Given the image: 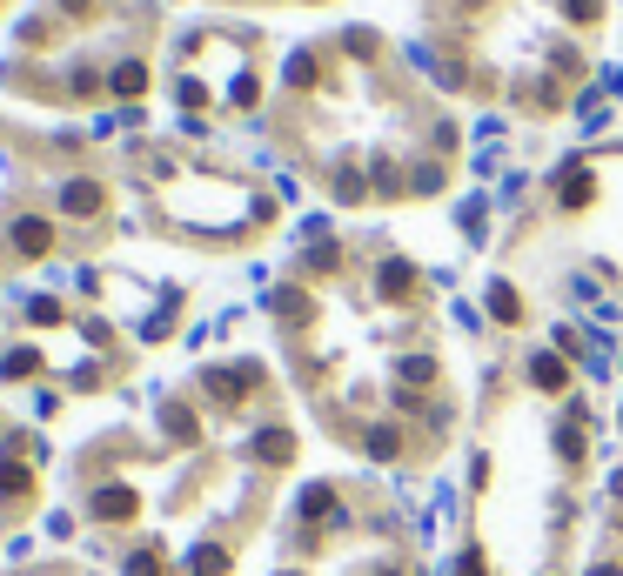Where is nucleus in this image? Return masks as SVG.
Returning <instances> with one entry per match:
<instances>
[{"mask_svg": "<svg viewBox=\"0 0 623 576\" xmlns=\"http://www.w3.org/2000/svg\"><path fill=\"white\" fill-rule=\"evenodd\" d=\"M47 242H54V228H47L41 215H21V222H14V248H21V255H47Z\"/></svg>", "mask_w": 623, "mask_h": 576, "instance_id": "nucleus-1", "label": "nucleus"}, {"mask_svg": "<svg viewBox=\"0 0 623 576\" xmlns=\"http://www.w3.org/2000/svg\"><path fill=\"white\" fill-rule=\"evenodd\" d=\"M61 208H67V215H94V208H101V188H94V181H67Z\"/></svg>", "mask_w": 623, "mask_h": 576, "instance_id": "nucleus-2", "label": "nucleus"}, {"mask_svg": "<svg viewBox=\"0 0 623 576\" xmlns=\"http://www.w3.org/2000/svg\"><path fill=\"white\" fill-rule=\"evenodd\" d=\"M289 436H282V429H262V436H255V456H262V463H289Z\"/></svg>", "mask_w": 623, "mask_h": 576, "instance_id": "nucleus-3", "label": "nucleus"}, {"mask_svg": "<svg viewBox=\"0 0 623 576\" xmlns=\"http://www.w3.org/2000/svg\"><path fill=\"white\" fill-rule=\"evenodd\" d=\"M530 376H536V389H563V382H570L557 355H536V362H530Z\"/></svg>", "mask_w": 623, "mask_h": 576, "instance_id": "nucleus-4", "label": "nucleus"}, {"mask_svg": "<svg viewBox=\"0 0 623 576\" xmlns=\"http://www.w3.org/2000/svg\"><path fill=\"white\" fill-rule=\"evenodd\" d=\"M141 88H148V67H141V61L114 67V94H141Z\"/></svg>", "mask_w": 623, "mask_h": 576, "instance_id": "nucleus-5", "label": "nucleus"}, {"mask_svg": "<svg viewBox=\"0 0 623 576\" xmlns=\"http://www.w3.org/2000/svg\"><path fill=\"white\" fill-rule=\"evenodd\" d=\"M490 309H496V322H516V315H523V302H516L510 282H496V288H490Z\"/></svg>", "mask_w": 623, "mask_h": 576, "instance_id": "nucleus-6", "label": "nucleus"}, {"mask_svg": "<svg viewBox=\"0 0 623 576\" xmlns=\"http://www.w3.org/2000/svg\"><path fill=\"white\" fill-rule=\"evenodd\" d=\"M409 282H416V268H409V262H389V268H382V295H409Z\"/></svg>", "mask_w": 623, "mask_h": 576, "instance_id": "nucleus-7", "label": "nucleus"}, {"mask_svg": "<svg viewBox=\"0 0 623 576\" xmlns=\"http://www.w3.org/2000/svg\"><path fill=\"white\" fill-rule=\"evenodd\" d=\"M396 449H402V436L389 422H376V429H369V456H396Z\"/></svg>", "mask_w": 623, "mask_h": 576, "instance_id": "nucleus-8", "label": "nucleus"}, {"mask_svg": "<svg viewBox=\"0 0 623 576\" xmlns=\"http://www.w3.org/2000/svg\"><path fill=\"white\" fill-rule=\"evenodd\" d=\"M27 369H34V355H27V349H14L7 362H0V376H7V382H14V376H27Z\"/></svg>", "mask_w": 623, "mask_h": 576, "instance_id": "nucleus-9", "label": "nucleus"}, {"mask_svg": "<svg viewBox=\"0 0 623 576\" xmlns=\"http://www.w3.org/2000/svg\"><path fill=\"white\" fill-rule=\"evenodd\" d=\"M289 81H295V88H302V81H315V61H309V54H295V61H289Z\"/></svg>", "mask_w": 623, "mask_h": 576, "instance_id": "nucleus-10", "label": "nucleus"}, {"mask_svg": "<svg viewBox=\"0 0 623 576\" xmlns=\"http://www.w3.org/2000/svg\"><path fill=\"white\" fill-rule=\"evenodd\" d=\"M597 7H603V0H570V14H577V21H597Z\"/></svg>", "mask_w": 623, "mask_h": 576, "instance_id": "nucleus-11", "label": "nucleus"}, {"mask_svg": "<svg viewBox=\"0 0 623 576\" xmlns=\"http://www.w3.org/2000/svg\"><path fill=\"white\" fill-rule=\"evenodd\" d=\"M590 576H623V570H617V563H597V570H590Z\"/></svg>", "mask_w": 623, "mask_h": 576, "instance_id": "nucleus-12", "label": "nucleus"}]
</instances>
